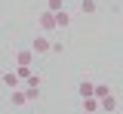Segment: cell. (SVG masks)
Instances as JSON below:
<instances>
[{"label":"cell","instance_id":"obj_1","mask_svg":"<svg viewBox=\"0 0 123 114\" xmlns=\"http://www.w3.org/2000/svg\"><path fill=\"white\" fill-rule=\"evenodd\" d=\"M31 49H34V56H46V52H52V40H49L46 34H37V37L31 40Z\"/></svg>","mask_w":123,"mask_h":114},{"label":"cell","instance_id":"obj_2","mask_svg":"<svg viewBox=\"0 0 123 114\" xmlns=\"http://www.w3.org/2000/svg\"><path fill=\"white\" fill-rule=\"evenodd\" d=\"M37 22H40L43 31H59V28H55V13H49V9H43V13L37 16Z\"/></svg>","mask_w":123,"mask_h":114},{"label":"cell","instance_id":"obj_3","mask_svg":"<svg viewBox=\"0 0 123 114\" xmlns=\"http://www.w3.org/2000/svg\"><path fill=\"white\" fill-rule=\"evenodd\" d=\"M0 80H3V86H6L9 93H12V89H18V83H22V77L15 74V68H12V71H3V74H0Z\"/></svg>","mask_w":123,"mask_h":114},{"label":"cell","instance_id":"obj_4","mask_svg":"<svg viewBox=\"0 0 123 114\" xmlns=\"http://www.w3.org/2000/svg\"><path fill=\"white\" fill-rule=\"evenodd\" d=\"M34 62V49H18L15 52V68H31Z\"/></svg>","mask_w":123,"mask_h":114},{"label":"cell","instance_id":"obj_5","mask_svg":"<svg viewBox=\"0 0 123 114\" xmlns=\"http://www.w3.org/2000/svg\"><path fill=\"white\" fill-rule=\"evenodd\" d=\"M77 93H80V99L95 96V83H92V80H80V83H77Z\"/></svg>","mask_w":123,"mask_h":114},{"label":"cell","instance_id":"obj_6","mask_svg":"<svg viewBox=\"0 0 123 114\" xmlns=\"http://www.w3.org/2000/svg\"><path fill=\"white\" fill-rule=\"evenodd\" d=\"M98 108H102V111H108V114H114V111H117V99L108 93L105 99H98Z\"/></svg>","mask_w":123,"mask_h":114},{"label":"cell","instance_id":"obj_7","mask_svg":"<svg viewBox=\"0 0 123 114\" xmlns=\"http://www.w3.org/2000/svg\"><path fill=\"white\" fill-rule=\"evenodd\" d=\"M68 25H71V13H68V9H59V13H55V28L65 31Z\"/></svg>","mask_w":123,"mask_h":114},{"label":"cell","instance_id":"obj_8","mask_svg":"<svg viewBox=\"0 0 123 114\" xmlns=\"http://www.w3.org/2000/svg\"><path fill=\"white\" fill-rule=\"evenodd\" d=\"M9 99H12L15 108H25V105H28V96H25V89H22V86H18V89H12V96H9Z\"/></svg>","mask_w":123,"mask_h":114},{"label":"cell","instance_id":"obj_9","mask_svg":"<svg viewBox=\"0 0 123 114\" xmlns=\"http://www.w3.org/2000/svg\"><path fill=\"white\" fill-rule=\"evenodd\" d=\"M80 13H83V16H95V13H98V3H95V0H80Z\"/></svg>","mask_w":123,"mask_h":114},{"label":"cell","instance_id":"obj_10","mask_svg":"<svg viewBox=\"0 0 123 114\" xmlns=\"http://www.w3.org/2000/svg\"><path fill=\"white\" fill-rule=\"evenodd\" d=\"M83 111H86V114H95V111H98V99H95V96L83 99Z\"/></svg>","mask_w":123,"mask_h":114},{"label":"cell","instance_id":"obj_11","mask_svg":"<svg viewBox=\"0 0 123 114\" xmlns=\"http://www.w3.org/2000/svg\"><path fill=\"white\" fill-rule=\"evenodd\" d=\"M25 96H28V102H37L40 99V86H25Z\"/></svg>","mask_w":123,"mask_h":114},{"label":"cell","instance_id":"obj_12","mask_svg":"<svg viewBox=\"0 0 123 114\" xmlns=\"http://www.w3.org/2000/svg\"><path fill=\"white\" fill-rule=\"evenodd\" d=\"M46 9H49V13H59V9H65V0H49Z\"/></svg>","mask_w":123,"mask_h":114},{"label":"cell","instance_id":"obj_13","mask_svg":"<svg viewBox=\"0 0 123 114\" xmlns=\"http://www.w3.org/2000/svg\"><path fill=\"white\" fill-rule=\"evenodd\" d=\"M108 93H111V89H108L105 83H95V99H105Z\"/></svg>","mask_w":123,"mask_h":114},{"label":"cell","instance_id":"obj_14","mask_svg":"<svg viewBox=\"0 0 123 114\" xmlns=\"http://www.w3.org/2000/svg\"><path fill=\"white\" fill-rule=\"evenodd\" d=\"M25 86H40V74H34V71H31V77L25 80Z\"/></svg>","mask_w":123,"mask_h":114},{"label":"cell","instance_id":"obj_15","mask_svg":"<svg viewBox=\"0 0 123 114\" xmlns=\"http://www.w3.org/2000/svg\"><path fill=\"white\" fill-rule=\"evenodd\" d=\"M15 74H18L22 80H28V77H31V68H15Z\"/></svg>","mask_w":123,"mask_h":114},{"label":"cell","instance_id":"obj_16","mask_svg":"<svg viewBox=\"0 0 123 114\" xmlns=\"http://www.w3.org/2000/svg\"><path fill=\"white\" fill-rule=\"evenodd\" d=\"M52 52H65V43L62 40H52Z\"/></svg>","mask_w":123,"mask_h":114}]
</instances>
